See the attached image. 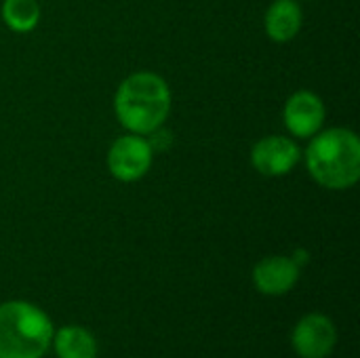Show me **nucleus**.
I'll use <instances>...</instances> for the list:
<instances>
[{"instance_id":"f257e3e1","label":"nucleus","mask_w":360,"mask_h":358,"mask_svg":"<svg viewBox=\"0 0 360 358\" xmlns=\"http://www.w3.org/2000/svg\"><path fill=\"white\" fill-rule=\"evenodd\" d=\"M310 177L327 190H350L360 179V139L352 129H321L302 154Z\"/></svg>"},{"instance_id":"f03ea898","label":"nucleus","mask_w":360,"mask_h":358,"mask_svg":"<svg viewBox=\"0 0 360 358\" xmlns=\"http://www.w3.org/2000/svg\"><path fill=\"white\" fill-rule=\"evenodd\" d=\"M173 95L169 82L156 72L129 74L114 93V114L127 133L150 135L171 114Z\"/></svg>"},{"instance_id":"7ed1b4c3","label":"nucleus","mask_w":360,"mask_h":358,"mask_svg":"<svg viewBox=\"0 0 360 358\" xmlns=\"http://www.w3.org/2000/svg\"><path fill=\"white\" fill-rule=\"evenodd\" d=\"M53 333L49 314L36 304L23 300L0 304V358H42Z\"/></svg>"},{"instance_id":"20e7f679","label":"nucleus","mask_w":360,"mask_h":358,"mask_svg":"<svg viewBox=\"0 0 360 358\" xmlns=\"http://www.w3.org/2000/svg\"><path fill=\"white\" fill-rule=\"evenodd\" d=\"M105 162L114 179L122 184H133L148 175L154 162V152L143 135L127 133L112 141Z\"/></svg>"},{"instance_id":"39448f33","label":"nucleus","mask_w":360,"mask_h":358,"mask_svg":"<svg viewBox=\"0 0 360 358\" xmlns=\"http://www.w3.org/2000/svg\"><path fill=\"white\" fill-rule=\"evenodd\" d=\"M327 120V106L321 95L314 91L302 89L289 95L283 108V122L291 137L310 139L321 129H325Z\"/></svg>"},{"instance_id":"423d86ee","label":"nucleus","mask_w":360,"mask_h":358,"mask_svg":"<svg viewBox=\"0 0 360 358\" xmlns=\"http://www.w3.org/2000/svg\"><path fill=\"white\" fill-rule=\"evenodd\" d=\"M302 160V150L287 135H266L251 148V167L266 177H285Z\"/></svg>"},{"instance_id":"0eeeda50","label":"nucleus","mask_w":360,"mask_h":358,"mask_svg":"<svg viewBox=\"0 0 360 358\" xmlns=\"http://www.w3.org/2000/svg\"><path fill=\"white\" fill-rule=\"evenodd\" d=\"M338 329L323 312L302 317L291 331V346L300 358H327L335 350Z\"/></svg>"},{"instance_id":"6e6552de","label":"nucleus","mask_w":360,"mask_h":358,"mask_svg":"<svg viewBox=\"0 0 360 358\" xmlns=\"http://www.w3.org/2000/svg\"><path fill=\"white\" fill-rule=\"evenodd\" d=\"M302 276V268L291 255H270L255 264L251 272L253 287L268 298H278L289 293Z\"/></svg>"},{"instance_id":"1a4fd4ad","label":"nucleus","mask_w":360,"mask_h":358,"mask_svg":"<svg viewBox=\"0 0 360 358\" xmlns=\"http://www.w3.org/2000/svg\"><path fill=\"white\" fill-rule=\"evenodd\" d=\"M304 25V11L297 0H272L264 15V30L272 42H291Z\"/></svg>"},{"instance_id":"9d476101","label":"nucleus","mask_w":360,"mask_h":358,"mask_svg":"<svg viewBox=\"0 0 360 358\" xmlns=\"http://www.w3.org/2000/svg\"><path fill=\"white\" fill-rule=\"evenodd\" d=\"M51 346L57 358H97L95 335L80 325H63L53 333Z\"/></svg>"},{"instance_id":"9b49d317","label":"nucleus","mask_w":360,"mask_h":358,"mask_svg":"<svg viewBox=\"0 0 360 358\" xmlns=\"http://www.w3.org/2000/svg\"><path fill=\"white\" fill-rule=\"evenodd\" d=\"M0 17L15 34H30L38 27L42 8L38 0H2Z\"/></svg>"},{"instance_id":"f8f14e48","label":"nucleus","mask_w":360,"mask_h":358,"mask_svg":"<svg viewBox=\"0 0 360 358\" xmlns=\"http://www.w3.org/2000/svg\"><path fill=\"white\" fill-rule=\"evenodd\" d=\"M146 139H148V143H150V148H152L154 154H162V152L171 150V146H173V141H175L173 133H171L165 124L158 127V129H154L150 135H146Z\"/></svg>"},{"instance_id":"ddd939ff","label":"nucleus","mask_w":360,"mask_h":358,"mask_svg":"<svg viewBox=\"0 0 360 358\" xmlns=\"http://www.w3.org/2000/svg\"><path fill=\"white\" fill-rule=\"evenodd\" d=\"M291 257L295 260V264H297L300 268H304V266L310 262V255H308V251H306V249H297Z\"/></svg>"}]
</instances>
